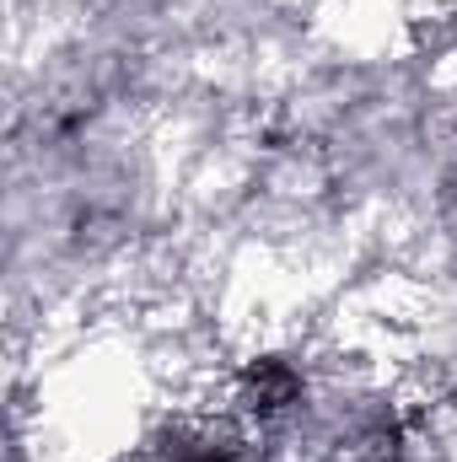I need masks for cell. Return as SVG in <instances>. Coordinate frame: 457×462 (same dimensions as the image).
<instances>
[{
    "mask_svg": "<svg viewBox=\"0 0 457 462\" xmlns=\"http://www.w3.org/2000/svg\"><path fill=\"white\" fill-rule=\"evenodd\" d=\"M140 462H264L258 447L231 430V425H216V420H178L167 425L162 436L145 441Z\"/></svg>",
    "mask_w": 457,
    "mask_h": 462,
    "instance_id": "1",
    "label": "cell"
}]
</instances>
